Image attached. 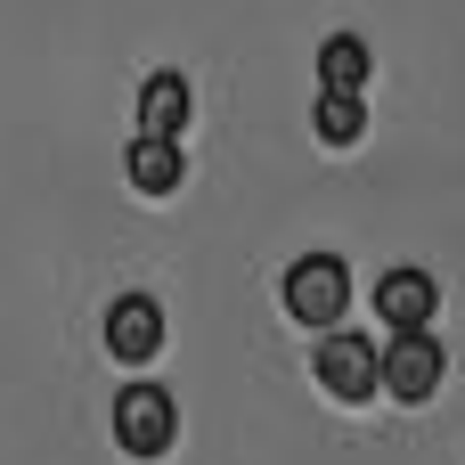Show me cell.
I'll list each match as a JSON object with an SVG mask.
<instances>
[{
	"label": "cell",
	"instance_id": "277c9868",
	"mask_svg": "<svg viewBox=\"0 0 465 465\" xmlns=\"http://www.w3.org/2000/svg\"><path fill=\"white\" fill-rule=\"evenodd\" d=\"M441 376H450V351L433 343V327H417V335H392V343H384V392H392L401 409L433 401V392H441Z\"/></svg>",
	"mask_w": 465,
	"mask_h": 465
},
{
	"label": "cell",
	"instance_id": "3957f363",
	"mask_svg": "<svg viewBox=\"0 0 465 465\" xmlns=\"http://www.w3.org/2000/svg\"><path fill=\"white\" fill-rule=\"evenodd\" d=\"M180 441V409L163 384H123L114 392V450L123 458H163Z\"/></svg>",
	"mask_w": 465,
	"mask_h": 465
},
{
	"label": "cell",
	"instance_id": "ba28073f",
	"mask_svg": "<svg viewBox=\"0 0 465 465\" xmlns=\"http://www.w3.org/2000/svg\"><path fill=\"white\" fill-rule=\"evenodd\" d=\"M180 123H188V82L180 74H147L139 82V131L147 139H180Z\"/></svg>",
	"mask_w": 465,
	"mask_h": 465
},
{
	"label": "cell",
	"instance_id": "8992f818",
	"mask_svg": "<svg viewBox=\"0 0 465 465\" xmlns=\"http://www.w3.org/2000/svg\"><path fill=\"white\" fill-rule=\"evenodd\" d=\"M376 311H384V327H392V335H417V327H433L441 286H433L425 270H384V278H376Z\"/></svg>",
	"mask_w": 465,
	"mask_h": 465
},
{
	"label": "cell",
	"instance_id": "7a4b0ae2",
	"mask_svg": "<svg viewBox=\"0 0 465 465\" xmlns=\"http://www.w3.org/2000/svg\"><path fill=\"white\" fill-rule=\"evenodd\" d=\"M311 376H319L335 401H351V409H360V401H376V392H384V351H376L368 335H351V327H327V335H319V351H311Z\"/></svg>",
	"mask_w": 465,
	"mask_h": 465
},
{
	"label": "cell",
	"instance_id": "30bf717a",
	"mask_svg": "<svg viewBox=\"0 0 465 465\" xmlns=\"http://www.w3.org/2000/svg\"><path fill=\"white\" fill-rule=\"evenodd\" d=\"M311 131H319L327 147H360V139H368V106H360V90H319Z\"/></svg>",
	"mask_w": 465,
	"mask_h": 465
},
{
	"label": "cell",
	"instance_id": "52a82bcc",
	"mask_svg": "<svg viewBox=\"0 0 465 465\" xmlns=\"http://www.w3.org/2000/svg\"><path fill=\"white\" fill-rule=\"evenodd\" d=\"M180 180H188L180 139H147V131H139V139H131V188H139V196H172Z\"/></svg>",
	"mask_w": 465,
	"mask_h": 465
},
{
	"label": "cell",
	"instance_id": "5b68a950",
	"mask_svg": "<svg viewBox=\"0 0 465 465\" xmlns=\"http://www.w3.org/2000/svg\"><path fill=\"white\" fill-rule=\"evenodd\" d=\"M163 351V302L155 294H114L106 302V360L114 368H147Z\"/></svg>",
	"mask_w": 465,
	"mask_h": 465
},
{
	"label": "cell",
	"instance_id": "9c48e42d",
	"mask_svg": "<svg viewBox=\"0 0 465 465\" xmlns=\"http://www.w3.org/2000/svg\"><path fill=\"white\" fill-rule=\"evenodd\" d=\"M368 41L360 33H327L319 41V90H368Z\"/></svg>",
	"mask_w": 465,
	"mask_h": 465
},
{
	"label": "cell",
	"instance_id": "6da1fadb",
	"mask_svg": "<svg viewBox=\"0 0 465 465\" xmlns=\"http://www.w3.org/2000/svg\"><path fill=\"white\" fill-rule=\"evenodd\" d=\"M286 319H302V327H343V311H351V262L343 253H302V262H286Z\"/></svg>",
	"mask_w": 465,
	"mask_h": 465
}]
</instances>
